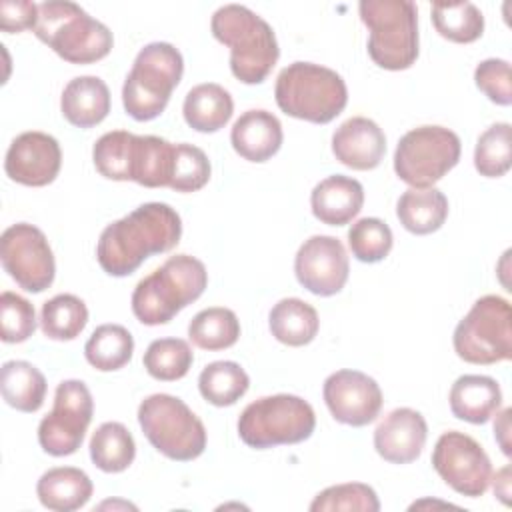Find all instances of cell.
I'll list each match as a JSON object with an SVG mask.
<instances>
[{
    "label": "cell",
    "mask_w": 512,
    "mask_h": 512,
    "mask_svg": "<svg viewBox=\"0 0 512 512\" xmlns=\"http://www.w3.org/2000/svg\"><path fill=\"white\" fill-rule=\"evenodd\" d=\"M180 236L178 212L164 202H146L102 230L96 260L106 274L122 278L136 272L148 256L172 250Z\"/></svg>",
    "instance_id": "1"
},
{
    "label": "cell",
    "mask_w": 512,
    "mask_h": 512,
    "mask_svg": "<svg viewBox=\"0 0 512 512\" xmlns=\"http://www.w3.org/2000/svg\"><path fill=\"white\" fill-rule=\"evenodd\" d=\"M212 36L230 48V70L244 84H260L278 62L272 26L242 4L220 6L210 20Z\"/></svg>",
    "instance_id": "2"
},
{
    "label": "cell",
    "mask_w": 512,
    "mask_h": 512,
    "mask_svg": "<svg viewBox=\"0 0 512 512\" xmlns=\"http://www.w3.org/2000/svg\"><path fill=\"white\" fill-rule=\"evenodd\" d=\"M208 286L206 266L190 256H170L160 268L142 278L132 292V312L146 326L170 322L182 308L202 296Z\"/></svg>",
    "instance_id": "3"
},
{
    "label": "cell",
    "mask_w": 512,
    "mask_h": 512,
    "mask_svg": "<svg viewBox=\"0 0 512 512\" xmlns=\"http://www.w3.org/2000/svg\"><path fill=\"white\" fill-rule=\"evenodd\" d=\"M34 34L70 64L98 62L108 56L114 44L106 24L68 0H48L38 4Z\"/></svg>",
    "instance_id": "4"
},
{
    "label": "cell",
    "mask_w": 512,
    "mask_h": 512,
    "mask_svg": "<svg viewBox=\"0 0 512 512\" xmlns=\"http://www.w3.org/2000/svg\"><path fill=\"white\" fill-rule=\"evenodd\" d=\"M274 98L278 108L292 118L328 124L346 108L348 90L336 70L312 62H292L280 70Z\"/></svg>",
    "instance_id": "5"
},
{
    "label": "cell",
    "mask_w": 512,
    "mask_h": 512,
    "mask_svg": "<svg viewBox=\"0 0 512 512\" xmlns=\"http://www.w3.org/2000/svg\"><path fill=\"white\" fill-rule=\"evenodd\" d=\"M184 72V60L176 46L168 42H150L134 58L122 86V104L128 116L138 122L158 118L178 86Z\"/></svg>",
    "instance_id": "6"
},
{
    "label": "cell",
    "mask_w": 512,
    "mask_h": 512,
    "mask_svg": "<svg viewBox=\"0 0 512 512\" xmlns=\"http://www.w3.org/2000/svg\"><path fill=\"white\" fill-rule=\"evenodd\" d=\"M360 20L368 26V54L384 70H406L418 58V10L410 0H362Z\"/></svg>",
    "instance_id": "7"
},
{
    "label": "cell",
    "mask_w": 512,
    "mask_h": 512,
    "mask_svg": "<svg viewBox=\"0 0 512 512\" xmlns=\"http://www.w3.org/2000/svg\"><path fill=\"white\" fill-rule=\"evenodd\" d=\"M316 428L314 408L300 396L274 394L250 402L238 418L240 440L256 450L300 444Z\"/></svg>",
    "instance_id": "8"
},
{
    "label": "cell",
    "mask_w": 512,
    "mask_h": 512,
    "mask_svg": "<svg viewBox=\"0 0 512 512\" xmlns=\"http://www.w3.org/2000/svg\"><path fill=\"white\" fill-rule=\"evenodd\" d=\"M138 424L148 442L166 458L190 462L206 448V428L184 400L152 394L138 406Z\"/></svg>",
    "instance_id": "9"
},
{
    "label": "cell",
    "mask_w": 512,
    "mask_h": 512,
    "mask_svg": "<svg viewBox=\"0 0 512 512\" xmlns=\"http://www.w3.org/2000/svg\"><path fill=\"white\" fill-rule=\"evenodd\" d=\"M454 352L468 364H496L512 358V308L496 294L478 298L458 322Z\"/></svg>",
    "instance_id": "10"
},
{
    "label": "cell",
    "mask_w": 512,
    "mask_h": 512,
    "mask_svg": "<svg viewBox=\"0 0 512 512\" xmlns=\"http://www.w3.org/2000/svg\"><path fill=\"white\" fill-rule=\"evenodd\" d=\"M460 138L444 126L408 130L394 150V172L412 188H432L460 160Z\"/></svg>",
    "instance_id": "11"
},
{
    "label": "cell",
    "mask_w": 512,
    "mask_h": 512,
    "mask_svg": "<svg viewBox=\"0 0 512 512\" xmlns=\"http://www.w3.org/2000/svg\"><path fill=\"white\" fill-rule=\"evenodd\" d=\"M94 400L82 380H62L54 392V406L38 424V442L50 456H70L84 440L92 422Z\"/></svg>",
    "instance_id": "12"
},
{
    "label": "cell",
    "mask_w": 512,
    "mask_h": 512,
    "mask_svg": "<svg viewBox=\"0 0 512 512\" xmlns=\"http://www.w3.org/2000/svg\"><path fill=\"white\" fill-rule=\"evenodd\" d=\"M0 260L8 276L26 292L40 294L52 286L56 262L40 228L28 222L8 226L0 236Z\"/></svg>",
    "instance_id": "13"
},
{
    "label": "cell",
    "mask_w": 512,
    "mask_h": 512,
    "mask_svg": "<svg viewBox=\"0 0 512 512\" xmlns=\"http://www.w3.org/2000/svg\"><path fill=\"white\" fill-rule=\"evenodd\" d=\"M432 466L438 476L458 494L482 496L492 482V464L484 448L468 434L444 432L432 450Z\"/></svg>",
    "instance_id": "14"
},
{
    "label": "cell",
    "mask_w": 512,
    "mask_h": 512,
    "mask_svg": "<svg viewBox=\"0 0 512 512\" xmlns=\"http://www.w3.org/2000/svg\"><path fill=\"white\" fill-rule=\"evenodd\" d=\"M324 402L332 418L354 428L376 420L382 410V390L378 382L360 370H338L324 380Z\"/></svg>",
    "instance_id": "15"
},
{
    "label": "cell",
    "mask_w": 512,
    "mask_h": 512,
    "mask_svg": "<svg viewBox=\"0 0 512 512\" xmlns=\"http://www.w3.org/2000/svg\"><path fill=\"white\" fill-rule=\"evenodd\" d=\"M350 272V262L344 244L326 234H316L304 240L294 258V274L298 282L316 296L338 294Z\"/></svg>",
    "instance_id": "16"
},
{
    "label": "cell",
    "mask_w": 512,
    "mask_h": 512,
    "mask_svg": "<svg viewBox=\"0 0 512 512\" xmlns=\"http://www.w3.org/2000/svg\"><path fill=\"white\" fill-rule=\"evenodd\" d=\"M62 166V150L54 136L38 130L18 134L4 160L6 176L24 186H46L54 182Z\"/></svg>",
    "instance_id": "17"
},
{
    "label": "cell",
    "mask_w": 512,
    "mask_h": 512,
    "mask_svg": "<svg viewBox=\"0 0 512 512\" xmlns=\"http://www.w3.org/2000/svg\"><path fill=\"white\" fill-rule=\"evenodd\" d=\"M428 438L424 416L414 408H394L374 430V448L392 464H410L420 458Z\"/></svg>",
    "instance_id": "18"
},
{
    "label": "cell",
    "mask_w": 512,
    "mask_h": 512,
    "mask_svg": "<svg viewBox=\"0 0 512 512\" xmlns=\"http://www.w3.org/2000/svg\"><path fill=\"white\" fill-rule=\"evenodd\" d=\"M332 154L352 170H372L386 154V136L374 120L352 116L334 130Z\"/></svg>",
    "instance_id": "19"
},
{
    "label": "cell",
    "mask_w": 512,
    "mask_h": 512,
    "mask_svg": "<svg viewBox=\"0 0 512 512\" xmlns=\"http://www.w3.org/2000/svg\"><path fill=\"white\" fill-rule=\"evenodd\" d=\"M364 204V188L356 178L334 174L320 180L310 194L312 214L328 226H344L358 216Z\"/></svg>",
    "instance_id": "20"
},
{
    "label": "cell",
    "mask_w": 512,
    "mask_h": 512,
    "mask_svg": "<svg viewBox=\"0 0 512 512\" xmlns=\"http://www.w3.org/2000/svg\"><path fill=\"white\" fill-rule=\"evenodd\" d=\"M282 138V124L268 110H246L230 132L232 148L248 162L270 160L280 150Z\"/></svg>",
    "instance_id": "21"
},
{
    "label": "cell",
    "mask_w": 512,
    "mask_h": 512,
    "mask_svg": "<svg viewBox=\"0 0 512 512\" xmlns=\"http://www.w3.org/2000/svg\"><path fill=\"white\" fill-rule=\"evenodd\" d=\"M450 410L458 420L486 424L502 404L500 384L490 376L464 374L450 388Z\"/></svg>",
    "instance_id": "22"
},
{
    "label": "cell",
    "mask_w": 512,
    "mask_h": 512,
    "mask_svg": "<svg viewBox=\"0 0 512 512\" xmlns=\"http://www.w3.org/2000/svg\"><path fill=\"white\" fill-rule=\"evenodd\" d=\"M60 110L72 126L92 128L110 112V90L98 76H76L64 86Z\"/></svg>",
    "instance_id": "23"
},
{
    "label": "cell",
    "mask_w": 512,
    "mask_h": 512,
    "mask_svg": "<svg viewBox=\"0 0 512 512\" xmlns=\"http://www.w3.org/2000/svg\"><path fill=\"white\" fill-rule=\"evenodd\" d=\"M94 492L90 476L74 466H58L46 470L38 484L36 494L44 508L54 512H72L82 508Z\"/></svg>",
    "instance_id": "24"
},
{
    "label": "cell",
    "mask_w": 512,
    "mask_h": 512,
    "mask_svg": "<svg viewBox=\"0 0 512 512\" xmlns=\"http://www.w3.org/2000/svg\"><path fill=\"white\" fill-rule=\"evenodd\" d=\"M176 144L160 136L134 134L130 152V180L144 188L170 186Z\"/></svg>",
    "instance_id": "25"
},
{
    "label": "cell",
    "mask_w": 512,
    "mask_h": 512,
    "mask_svg": "<svg viewBox=\"0 0 512 512\" xmlns=\"http://www.w3.org/2000/svg\"><path fill=\"white\" fill-rule=\"evenodd\" d=\"M234 112L230 92L214 82L194 86L182 104L186 124L196 132H218L228 124Z\"/></svg>",
    "instance_id": "26"
},
{
    "label": "cell",
    "mask_w": 512,
    "mask_h": 512,
    "mask_svg": "<svg viewBox=\"0 0 512 512\" xmlns=\"http://www.w3.org/2000/svg\"><path fill=\"white\" fill-rule=\"evenodd\" d=\"M400 224L418 236L442 228L448 216V198L438 188H408L396 202Z\"/></svg>",
    "instance_id": "27"
},
{
    "label": "cell",
    "mask_w": 512,
    "mask_h": 512,
    "mask_svg": "<svg viewBox=\"0 0 512 512\" xmlns=\"http://www.w3.org/2000/svg\"><path fill=\"white\" fill-rule=\"evenodd\" d=\"M268 326L278 342L298 348L310 344L316 338L320 318L312 304L300 298H282L272 306L268 314Z\"/></svg>",
    "instance_id": "28"
},
{
    "label": "cell",
    "mask_w": 512,
    "mask_h": 512,
    "mask_svg": "<svg viewBox=\"0 0 512 512\" xmlns=\"http://www.w3.org/2000/svg\"><path fill=\"white\" fill-rule=\"evenodd\" d=\"M0 390L8 406L20 412H38L46 398V378L26 360H8L0 368Z\"/></svg>",
    "instance_id": "29"
},
{
    "label": "cell",
    "mask_w": 512,
    "mask_h": 512,
    "mask_svg": "<svg viewBox=\"0 0 512 512\" xmlns=\"http://www.w3.org/2000/svg\"><path fill=\"white\" fill-rule=\"evenodd\" d=\"M90 458L102 472H124L136 456V444L122 422H104L90 438Z\"/></svg>",
    "instance_id": "30"
},
{
    "label": "cell",
    "mask_w": 512,
    "mask_h": 512,
    "mask_svg": "<svg viewBox=\"0 0 512 512\" xmlns=\"http://www.w3.org/2000/svg\"><path fill=\"white\" fill-rule=\"evenodd\" d=\"M250 386L246 370L232 360H216L204 366L198 376V390L206 402L224 408L236 404Z\"/></svg>",
    "instance_id": "31"
},
{
    "label": "cell",
    "mask_w": 512,
    "mask_h": 512,
    "mask_svg": "<svg viewBox=\"0 0 512 512\" xmlns=\"http://www.w3.org/2000/svg\"><path fill=\"white\" fill-rule=\"evenodd\" d=\"M134 352L132 334L120 324L98 326L84 344L88 364L100 372H114L126 366Z\"/></svg>",
    "instance_id": "32"
},
{
    "label": "cell",
    "mask_w": 512,
    "mask_h": 512,
    "mask_svg": "<svg viewBox=\"0 0 512 512\" xmlns=\"http://www.w3.org/2000/svg\"><path fill=\"white\" fill-rule=\"evenodd\" d=\"M430 18L436 32L456 44H470L484 32V16L472 2H434Z\"/></svg>",
    "instance_id": "33"
},
{
    "label": "cell",
    "mask_w": 512,
    "mask_h": 512,
    "mask_svg": "<svg viewBox=\"0 0 512 512\" xmlns=\"http://www.w3.org/2000/svg\"><path fill=\"white\" fill-rule=\"evenodd\" d=\"M240 336L238 316L224 306L200 310L188 324V338L202 350H224L236 344Z\"/></svg>",
    "instance_id": "34"
},
{
    "label": "cell",
    "mask_w": 512,
    "mask_h": 512,
    "mask_svg": "<svg viewBox=\"0 0 512 512\" xmlns=\"http://www.w3.org/2000/svg\"><path fill=\"white\" fill-rule=\"evenodd\" d=\"M88 324V308L74 294H56L42 304L40 328L50 340H74Z\"/></svg>",
    "instance_id": "35"
},
{
    "label": "cell",
    "mask_w": 512,
    "mask_h": 512,
    "mask_svg": "<svg viewBox=\"0 0 512 512\" xmlns=\"http://www.w3.org/2000/svg\"><path fill=\"white\" fill-rule=\"evenodd\" d=\"M142 362L152 378L174 382L188 374L194 362V354L190 344L182 338H158L150 342Z\"/></svg>",
    "instance_id": "36"
},
{
    "label": "cell",
    "mask_w": 512,
    "mask_h": 512,
    "mask_svg": "<svg viewBox=\"0 0 512 512\" xmlns=\"http://www.w3.org/2000/svg\"><path fill=\"white\" fill-rule=\"evenodd\" d=\"M474 166L480 176L500 178L512 166V126L496 122L486 128L474 148Z\"/></svg>",
    "instance_id": "37"
},
{
    "label": "cell",
    "mask_w": 512,
    "mask_h": 512,
    "mask_svg": "<svg viewBox=\"0 0 512 512\" xmlns=\"http://www.w3.org/2000/svg\"><path fill=\"white\" fill-rule=\"evenodd\" d=\"M132 140L134 134L128 130H112L96 140L92 148V160L104 178L118 182L130 180Z\"/></svg>",
    "instance_id": "38"
},
{
    "label": "cell",
    "mask_w": 512,
    "mask_h": 512,
    "mask_svg": "<svg viewBox=\"0 0 512 512\" xmlns=\"http://www.w3.org/2000/svg\"><path fill=\"white\" fill-rule=\"evenodd\" d=\"M392 230L380 218H360L348 230V246L360 262L374 264L384 260L392 250Z\"/></svg>",
    "instance_id": "39"
},
{
    "label": "cell",
    "mask_w": 512,
    "mask_h": 512,
    "mask_svg": "<svg viewBox=\"0 0 512 512\" xmlns=\"http://www.w3.org/2000/svg\"><path fill=\"white\" fill-rule=\"evenodd\" d=\"M312 512H330V510H358V512H378L380 500L372 486L362 482H346L328 486L318 492L310 504Z\"/></svg>",
    "instance_id": "40"
},
{
    "label": "cell",
    "mask_w": 512,
    "mask_h": 512,
    "mask_svg": "<svg viewBox=\"0 0 512 512\" xmlns=\"http://www.w3.org/2000/svg\"><path fill=\"white\" fill-rule=\"evenodd\" d=\"M210 160L202 148L182 142L174 148V168L170 186L176 192H196L210 180Z\"/></svg>",
    "instance_id": "41"
},
{
    "label": "cell",
    "mask_w": 512,
    "mask_h": 512,
    "mask_svg": "<svg viewBox=\"0 0 512 512\" xmlns=\"http://www.w3.org/2000/svg\"><path fill=\"white\" fill-rule=\"evenodd\" d=\"M36 330L34 306L16 292L0 294V338L6 344H20Z\"/></svg>",
    "instance_id": "42"
},
{
    "label": "cell",
    "mask_w": 512,
    "mask_h": 512,
    "mask_svg": "<svg viewBox=\"0 0 512 512\" xmlns=\"http://www.w3.org/2000/svg\"><path fill=\"white\" fill-rule=\"evenodd\" d=\"M476 86L498 106L512 102V72L510 62L502 58H486L474 70Z\"/></svg>",
    "instance_id": "43"
},
{
    "label": "cell",
    "mask_w": 512,
    "mask_h": 512,
    "mask_svg": "<svg viewBox=\"0 0 512 512\" xmlns=\"http://www.w3.org/2000/svg\"><path fill=\"white\" fill-rule=\"evenodd\" d=\"M38 22V4L28 0H4L0 2V26L4 32L34 30Z\"/></svg>",
    "instance_id": "44"
},
{
    "label": "cell",
    "mask_w": 512,
    "mask_h": 512,
    "mask_svg": "<svg viewBox=\"0 0 512 512\" xmlns=\"http://www.w3.org/2000/svg\"><path fill=\"white\" fill-rule=\"evenodd\" d=\"M508 422H510V408H504L498 414L496 422H494V436H496V440H498V444H500V448H502V452L506 456L510 454V444H508V430H510V426H508Z\"/></svg>",
    "instance_id": "45"
},
{
    "label": "cell",
    "mask_w": 512,
    "mask_h": 512,
    "mask_svg": "<svg viewBox=\"0 0 512 512\" xmlns=\"http://www.w3.org/2000/svg\"><path fill=\"white\" fill-rule=\"evenodd\" d=\"M492 480H494V496H498L504 504H508V496H510V466H504L502 470H498Z\"/></svg>",
    "instance_id": "46"
}]
</instances>
